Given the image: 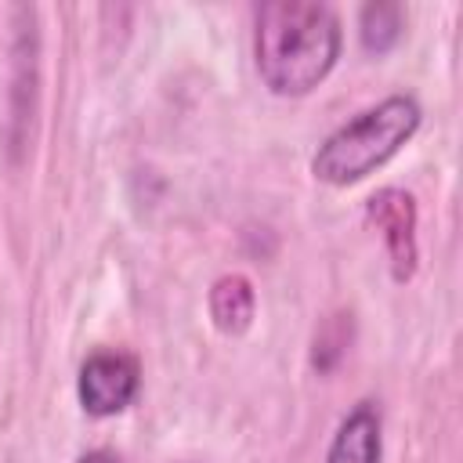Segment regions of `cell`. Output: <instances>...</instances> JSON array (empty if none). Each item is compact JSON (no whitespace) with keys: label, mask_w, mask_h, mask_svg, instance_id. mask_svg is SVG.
<instances>
[{"label":"cell","mask_w":463,"mask_h":463,"mask_svg":"<svg viewBox=\"0 0 463 463\" xmlns=\"http://www.w3.org/2000/svg\"><path fill=\"white\" fill-rule=\"evenodd\" d=\"M257 311V297L246 275H221L210 289V318L224 336H239L250 329Z\"/></svg>","instance_id":"8992f818"},{"label":"cell","mask_w":463,"mask_h":463,"mask_svg":"<svg viewBox=\"0 0 463 463\" xmlns=\"http://www.w3.org/2000/svg\"><path fill=\"white\" fill-rule=\"evenodd\" d=\"M405 29V11L398 4H365L362 18H358V33H362V47L373 54H387Z\"/></svg>","instance_id":"52a82bcc"},{"label":"cell","mask_w":463,"mask_h":463,"mask_svg":"<svg viewBox=\"0 0 463 463\" xmlns=\"http://www.w3.org/2000/svg\"><path fill=\"white\" fill-rule=\"evenodd\" d=\"M141 387V365L127 351H94L76 376V398L83 412L105 420L123 412Z\"/></svg>","instance_id":"3957f363"},{"label":"cell","mask_w":463,"mask_h":463,"mask_svg":"<svg viewBox=\"0 0 463 463\" xmlns=\"http://www.w3.org/2000/svg\"><path fill=\"white\" fill-rule=\"evenodd\" d=\"M383 456V434H380V412L373 402H358L336 427L326 463H380Z\"/></svg>","instance_id":"5b68a950"},{"label":"cell","mask_w":463,"mask_h":463,"mask_svg":"<svg viewBox=\"0 0 463 463\" xmlns=\"http://www.w3.org/2000/svg\"><path fill=\"white\" fill-rule=\"evenodd\" d=\"M76 463H119L112 452H105V449H94V452H83Z\"/></svg>","instance_id":"ba28073f"},{"label":"cell","mask_w":463,"mask_h":463,"mask_svg":"<svg viewBox=\"0 0 463 463\" xmlns=\"http://www.w3.org/2000/svg\"><path fill=\"white\" fill-rule=\"evenodd\" d=\"M420 119L423 109L412 94H391L336 127L311 156V174L333 188H347L398 156V148L420 130Z\"/></svg>","instance_id":"7a4b0ae2"},{"label":"cell","mask_w":463,"mask_h":463,"mask_svg":"<svg viewBox=\"0 0 463 463\" xmlns=\"http://www.w3.org/2000/svg\"><path fill=\"white\" fill-rule=\"evenodd\" d=\"M340 18L318 0H268L257 7L253 61L271 94H311L340 58Z\"/></svg>","instance_id":"6da1fadb"},{"label":"cell","mask_w":463,"mask_h":463,"mask_svg":"<svg viewBox=\"0 0 463 463\" xmlns=\"http://www.w3.org/2000/svg\"><path fill=\"white\" fill-rule=\"evenodd\" d=\"M369 221L383 235L387 257H391V275L398 282L412 279L416 271V203L402 188H383L369 199L365 206Z\"/></svg>","instance_id":"277c9868"}]
</instances>
